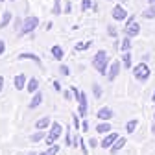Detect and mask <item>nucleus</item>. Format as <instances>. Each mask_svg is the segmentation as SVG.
Segmentation results:
<instances>
[{"label":"nucleus","instance_id":"f257e3e1","mask_svg":"<svg viewBox=\"0 0 155 155\" xmlns=\"http://www.w3.org/2000/svg\"><path fill=\"white\" fill-rule=\"evenodd\" d=\"M92 67L98 70L100 74H105L107 76V67H109V55H107V52L105 50H98L96 52V55L92 57Z\"/></svg>","mask_w":155,"mask_h":155},{"label":"nucleus","instance_id":"f03ea898","mask_svg":"<svg viewBox=\"0 0 155 155\" xmlns=\"http://www.w3.org/2000/svg\"><path fill=\"white\" fill-rule=\"evenodd\" d=\"M72 89V92H74V98L78 100V114L81 116V118H85L87 116V94L85 92H81L78 87H70Z\"/></svg>","mask_w":155,"mask_h":155},{"label":"nucleus","instance_id":"7ed1b4c3","mask_svg":"<svg viewBox=\"0 0 155 155\" xmlns=\"http://www.w3.org/2000/svg\"><path fill=\"white\" fill-rule=\"evenodd\" d=\"M150 68H148V65L146 63H139L137 67H133V78L137 81H140V83H144V81H148L150 80Z\"/></svg>","mask_w":155,"mask_h":155},{"label":"nucleus","instance_id":"20e7f679","mask_svg":"<svg viewBox=\"0 0 155 155\" xmlns=\"http://www.w3.org/2000/svg\"><path fill=\"white\" fill-rule=\"evenodd\" d=\"M61 133H63V127H61V124L59 122H52V127H50V131L46 133V144L48 146H52V144H55V140L61 137Z\"/></svg>","mask_w":155,"mask_h":155},{"label":"nucleus","instance_id":"39448f33","mask_svg":"<svg viewBox=\"0 0 155 155\" xmlns=\"http://www.w3.org/2000/svg\"><path fill=\"white\" fill-rule=\"evenodd\" d=\"M37 24H39V18L37 17H26L24 18V22H22V30H21V35H28V33H31L35 28H37Z\"/></svg>","mask_w":155,"mask_h":155},{"label":"nucleus","instance_id":"423d86ee","mask_svg":"<svg viewBox=\"0 0 155 155\" xmlns=\"http://www.w3.org/2000/svg\"><path fill=\"white\" fill-rule=\"evenodd\" d=\"M120 67H122V65H120L118 61H113V63H111V68L107 70V76H105L109 81H114V80H116V76L120 74Z\"/></svg>","mask_w":155,"mask_h":155},{"label":"nucleus","instance_id":"0eeeda50","mask_svg":"<svg viewBox=\"0 0 155 155\" xmlns=\"http://www.w3.org/2000/svg\"><path fill=\"white\" fill-rule=\"evenodd\" d=\"M118 139H120V137H118V133H107V135H105V139L100 142V146L105 148V150H109V148H111L116 140H118Z\"/></svg>","mask_w":155,"mask_h":155},{"label":"nucleus","instance_id":"6e6552de","mask_svg":"<svg viewBox=\"0 0 155 155\" xmlns=\"http://www.w3.org/2000/svg\"><path fill=\"white\" fill-rule=\"evenodd\" d=\"M124 33H126L129 39H133V37H137V35L140 33V26H139L137 22H131V24H127V26H126Z\"/></svg>","mask_w":155,"mask_h":155},{"label":"nucleus","instance_id":"1a4fd4ad","mask_svg":"<svg viewBox=\"0 0 155 155\" xmlns=\"http://www.w3.org/2000/svg\"><path fill=\"white\" fill-rule=\"evenodd\" d=\"M126 17H127V13H126V9L122 6H114V9H113V18L114 21H126Z\"/></svg>","mask_w":155,"mask_h":155},{"label":"nucleus","instance_id":"9d476101","mask_svg":"<svg viewBox=\"0 0 155 155\" xmlns=\"http://www.w3.org/2000/svg\"><path fill=\"white\" fill-rule=\"evenodd\" d=\"M13 83H15V89H17V91L26 89V76H24V74H17L15 80H13Z\"/></svg>","mask_w":155,"mask_h":155},{"label":"nucleus","instance_id":"9b49d317","mask_svg":"<svg viewBox=\"0 0 155 155\" xmlns=\"http://www.w3.org/2000/svg\"><path fill=\"white\" fill-rule=\"evenodd\" d=\"M96 116H98L100 120H111L113 118V111H111V107H102L98 113H96Z\"/></svg>","mask_w":155,"mask_h":155},{"label":"nucleus","instance_id":"f8f14e48","mask_svg":"<svg viewBox=\"0 0 155 155\" xmlns=\"http://www.w3.org/2000/svg\"><path fill=\"white\" fill-rule=\"evenodd\" d=\"M41 102H43V94L37 91V92H33V98H31V102L28 104V107H30V109H37L39 105H41Z\"/></svg>","mask_w":155,"mask_h":155},{"label":"nucleus","instance_id":"ddd939ff","mask_svg":"<svg viewBox=\"0 0 155 155\" xmlns=\"http://www.w3.org/2000/svg\"><path fill=\"white\" fill-rule=\"evenodd\" d=\"M48 126H52V120L48 118V116H43V118H39V120L35 122V127H37V129H46Z\"/></svg>","mask_w":155,"mask_h":155},{"label":"nucleus","instance_id":"4468645a","mask_svg":"<svg viewBox=\"0 0 155 155\" xmlns=\"http://www.w3.org/2000/svg\"><path fill=\"white\" fill-rule=\"evenodd\" d=\"M18 59H31V61H35L39 67H43V63H41V57H39V55H35V54H21V55H18Z\"/></svg>","mask_w":155,"mask_h":155},{"label":"nucleus","instance_id":"2eb2a0df","mask_svg":"<svg viewBox=\"0 0 155 155\" xmlns=\"http://www.w3.org/2000/svg\"><path fill=\"white\" fill-rule=\"evenodd\" d=\"M124 146H126V139H122V137H120V139L116 140V142H114V144H113L109 150H111V153H118V151H120Z\"/></svg>","mask_w":155,"mask_h":155},{"label":"nucleus","instance_id":"dca6fc26","mask_svg":"<svg viewBox=\"0 0 155 155\" xmlns=\"http://www.w3.org/2000/svg\"><path fill=\"white\" fill-rule=\"evenodd\" d=\"M96 133H111V124L107 120H104L102 124L96 126Z\"/></svg>","mask_w":155,"mask_h":155},{"label":"nucleus","instance_id":"f3484780","mask_svg":"<svg viewBox=\"0 0 155 155\" xmlns=\"http://www.w3.org/2000/svg\"><path fill=\"white\" fill-rule=\"evenodd\" d=\"M11 18H13V13L11 11H6L2 15V21H0V28H8V24L11 22Z\"/></svg>","mask_w":155,"mask_h":155},{"label":"nucleus","instance_id":"a211bd4d","mask_svg":"<svg viewBox=\"0 0 155 155\" xmlns=\"http://www.w3.org/2000/svg\"><path fill=\"white\" fill-rule=\"evenodd\" d=\"M37 89H39V81H37V78H31V80L26 83V91H28V92H37Z\"/></svg>","mask_w":155,"mask_h":155},{"label":"nucleus","instance_id":"6ab92c4d","mask_svg":"<svg viewBox=\"0 0 155 155\" xmlns=\"http://www.w3.org/2000/svg\"><path fill=\"white\" fill-rule=\"evenodd\" d=\"M43 139H46V133H43V129H37V133H33L31 137H30L31 142H41Z\"/></svg>","mask_w":155,"mask_h":155},{"label":"nucleus","instance_id":"aec40b11","mask_svg":"<svg viewBox=\"0 0 155 155\" xmlns=\"http://www.w3.org/2000/svg\"><path fill=\"white\" fill-rule=\"evenodd\" d=\"M52 55H54V59H63V48L59 45H54L52 46Z\"/></svg>","mask_w":155,"mask_h":155},{"label":"nucleus","instance_id":"412c9836","mask_svg":"<svg viewBox=\"0 0 155 155\" xmlns=\"http://www.w3.org/2000/svg\"><path fill=\"white\" fill-rule=\"evenodd\" d=\"M120 50H122V52H129V50H131V41H129L127 35L120 41Z\"/></svg>","mask_w":155,"mask_h":155},{"label":"nucleus","instance_id":"4be33fe9","mask_svg":"<svg viewBox=\"0 0 155 155\" xmlns=\"http://www.w3.org/2000/svg\"><path fill=\"white\" fill-rule=\"evenodd\" d=\"M137 126H139V120H137V118L129 120V122L126 124V133H133L135 129H137Z\"/></svg>","mask_w":155,"mask_h":155},{"label":"nucleus","instance_id":"5701e85b","mask_svg":"<svg viewBox=\"0 0 155 155\" xmlns=\"http://www.w3.org/2000/svg\"><path fill=\"white\" fill-rule=\"evenodd\" d=\"M122 65L126 68H131V54L129 52H124V55H122Z\"/></svg>","mask_w":155,"mask_h":155},{"label":"nucleus","instance_id":"b1692460","mask_svg":"<svg viewBox=\"0 0 155 155\" xmlns=\"http://www.w3.org/2000/svg\"><path fill=\"white\" fill-rule=\"evenodd\" d=\"M57 151H59V146H57V144H52L48 150H45L41 155H57Z\"/></svg>","mask_w":155,"mask_h":155},{"label":"nucleus","instance_id":"393cba45","mask_svg":"<svg viewBox=\"0 0 155 155\" xmlns=\"http://www.w3.org/2000/svg\"><path fill=\"white\" fill-rule=\"evenodd\" d=\"M142 17H144V18H155V8L150 6L148 9H144V11H142Z\"/></svg>","mask_w":155,"mask_h":155},{"label":"nucleus","instance_id":"a878e982","mask_svg":"<svg viewBox=\"0 0 155 155\" xmlns=\"http://www.w3.org/2000/svg\"><path fill=\"white\" fill-rule=\"evenodd\" d=\"M61 13V0H54V8H52V15H59Z\"/></svg>","mask_w":155,"mask_h":155},{"label":"nucleus","instance_id":"bb28decb","mask_svg":"<svg viewBox=\"0 0 155 155\" xmlns=\"http://www.w3.org/2000/svg\"><path fill=\"white\" fill-rule=\"evenodd\" d=\"M91 41H87V43H80V45H76V52H83V50H89L91 48Z\"/></svg>","mask_w":155,"mask_h":155},{"label":"nucleus","instance_id":"cd10ccee","mask_svg":"<svg viewBox=\"0 0 155 155\" xmlns=\"http://www.w3.org/2000/svg\"><path fill=\"white\" fill-rule=\"evenodd\" d=\"M92 94H94V98H102V87L98 83L92 85Z\"/></svg>","mask_w":155,"mask_h":155},{"label":"nucleus","instance_id":"c85d7f7f","mask_svg":"<svg viewBox=\"0 0 155 155\" xmlns=\"http://www.w3.org/2000/svg\"><path fill=\"white\" fill-rule=\"evenodd\" d=\"M94 2L92 0H81V11H87V9H92Z\"/></svg>","mask_w":155,"mask_h":155},{"label":"nucleus","instance_id":"c756f323","mask_svg":"<svg viewBox=\"0 0 155 155\" xmlns=\"http://www.w3.org/2000/svg\"><path fill=\"white\" fill-rule=\"evenodd\" d=\"M107 33H109V37H116V35H118V30H116L114 26H109L107 28Z\"/></svg>","mask_w":155,"mask_h":155},{"label":"nucleus","instance_id":"7c9ffc66","mask_svg":"<svg viewBox=\"0 0 155 155\" xmlns=\"http://www.w3.org/2000/svg\"><path fill=\"white\" fill-rule=\"evenodd\" d=\"M59 72H61L63 76H68V74H70V68H68L67 65H61V67H59Z\"/></svg>","mask_w":155,"mask_h":155},{"label":"nucleus","instance_id":"2f4dec72","mask_svg":"<svg viewBox=\"0 0 155 155\" xmlns=\"http://www.w3.org/2000/svg\"><path fill=\"white\" fill-rule=\"evenodd\" d=\"M65 144L67 146H72V140H70V129L67 127V135H65Z\"/></svg>","mask_w":155,"mask_h":155},{"label":"nucleus","instance_id":"473e14b6","mask_svg":"<svg viewBox=\"0 0 155 155\" xmlns=\"http://www.w3.org/2000/svg\"><path fill=\"white\" fill-rule=\"evenodd\" d=\"M63 96H65V100H67V102H68V100H72V96H74L72 89H70V91H65V92H63Z\"/></svg>","mask_w":155,"mask_h":155},{"label":"nucleus","instance_id":"72a5a7b5","mask_svg":"<svg viewBox=\"0 0 155 155\" xmlns=\"http://www.w3.org/2000/svg\"><path fill=\"white\" fill-rule=\"evenodd\" d=\"M80 148H81V151H83V155H89V150L85 148V142H83V140L80 142Z\"/></svg>","mask_w":155,"mask_h":155},{"label":"nucleus","instance_id":"f704fd0d","mask_svg":"<svg viewBox=\"0 0 155 155\" xmlns=\"http://www.w3.org/2000/svg\"><path fill=\"white\" fill-rule=\"evenodd\" d=\"M4 52H6V43L2 41V39H0V55H2Z\"/></svg>","mask_w":155,"mask_h":155},{"label":"nucleus","instance_id":"c9c22d12","mask_svg":"<svg viewBox=\"0 0 155 155\" xmlns=\"http://www.w3.org/2000/svg\"><path fill=\"white\" fill-rule=\"evenodd\" d=\"M78 116H80V114H74L72 118H74V126H76V127H80V118H78Z\"/></svg>","mask_w":155,"mask_h":155},{"label":"nucleus","instance_id":"e433bc0d","mask_svg":"<svg viewBox=\"0 0 155 155\" xmlns=\"http://www.w3.org/2000/svg\"><path fill=\"white\" fill-rule=\"evenodd\" d=\"M89 146H91V148H96V146H98V142H96V139H89Z\"/></svg>","mask_w":155,"mask_h":155},{"label":"nucleus","instance_id":"4c0bfd02","mask_svg":"<svg viewBox=\"0 0 155 155\" xmlns=\"http://www.w3.org/2000/svg\"><path fill=\"white\" fill-rule=\"evenodd\" d=\"M131 22H135V15H129V17H127V21H126V26H127V24H131Z\"/></svg>","mask_w":155,"mask_h":155},{"label":"nucleus","instance_id":"58836bf2","mask_svg":"<svg viewBox=\"0 0 155 155\" xmlns=\"http://www.w3.org/2000/svg\"><path fill=\"white\" fill-rule=\"evenodd\" d=\"M70 11H72V6L67 2V6H65V13H70Z\"/></svg>","mask_w":155,"mask_h":155},{"label":"nucleus","instance_id":"ea45409f","mask_svg":"<svg viewBox=\"0 0 155 155\" xmlns=\"http://www.w3.org/2000/svg\"><path fill=\"white\" fill-rule=\"evenodd\" d=\"M54 89H55V91H61V85H59V81H54Z\"/></svg>","mask_w":155,"mask_h":155},{"label":"nucleus","instance_id":"a19ab883","mask_svg":"<svg viewBox=\"0 0 155 155\" xmlns=\"http://www.w3.org/2000/svg\"><path fill=\"white\" fill-rule=\"evenodd\" d=\"M81 127H83V131H87V129H89V122H87V120H83V126H81Z\"/></svg>","mask_w":155,"mask_h":155},{"label":"nucleus","instance_id":"79ce46f5","mask_svg":"<svg viewBox=\"0 0 155 155\" xmlns=\"http://www.w3.org/2000/svg\"><path fill=\"white\" fill-rule=\"evenodd\" d=\"M2 89H4V78L0 76V92H2Z\"/></svg>","mask_w":155,"mask_h":155},{"label":"nucleus","instance_id":"37998d69","mask_svg":"<svg viewBox=\"0 0 155 155\" xmlns=\"http://www.w3.org/2000/svg\"><path fill=\"white\" fill-rule=\"evenodd\" d=\"M151 133H153V135H155V122H153V124H151Z\"/></svg>","mask_w":155,"mask_h":155},{"label":"nucleus","instance_id":"c03bdc74","mask_svg":"<svg viewBox=\"0 0 155 155\" xmlns=\"http://www.w3.org/2000/svg\"><path fill=\"white\" fill-rule=\"evenodd\" d=\"M148 2H150V6H153V8H155V0H148Z\"/></svg>","mask_w":155,"mask_h":155},{"label":"nucleus","instance_id":"a18cd8bd","mask_svg":"<svg viewBox=\"0 0 155 155\" xmlns=\"http://www.w3.org/2000/svg\"><path fill=\"white\" fill-rule=\"evenodd\" d=\"M151 98H153V102H155V92H153V96H151Z\"/></svg>","mask_w":155,"mask_h":155},{"label":"nucleus","instance_id":"49530a36","mask_svg":"<svg viewBox=\"0 0 155 155\" xmlns=\"http://www.w3.org/2000/svg\"><path fill=\"white\" fill-rule=\"evenodd\" d=\"M28 155H35V153H33V151H31V153H28Z\"/></svg>","mask_w":155,"mask_h":155},{"label":"nucleus","instance_id":"de8ad7c7","mask_svg":"<svg viewBox=\"0 0 155 155\" xmlns=\"http://www.w3.org/2000/svg\"><path fill=\"white\" fill-rule=\"evenodd\" d=\"M0 2H4V0H0Z\"/></svg>","mask_w":155,"mask_h":155},{"label":"nucleus","instance_id":"09e8293b","mask_svg":"<svg viewBox=\"0 0 155 155\" xmlns=\"http://www.w3.org/2000/svg\"><path fill=\"white\" fill-rule=\"evenodd\" d=\"M11 2H15V0H11Z\"/></svg>","mask_w":155,"mask_h":155},{"label":"nucleus","instance_id":"8fccbe9b","mask_svg":"<svg viewBox=\"0 0 155 155\" xmlns=\"http://www.w3.org/2000/svg\"><path fill=\"white\" fill-rule=\"evenodd\" d=\"M153 118H155V114H153Z\"/></svg>","mask_w":155,"mask_h":155}]
</instances>
